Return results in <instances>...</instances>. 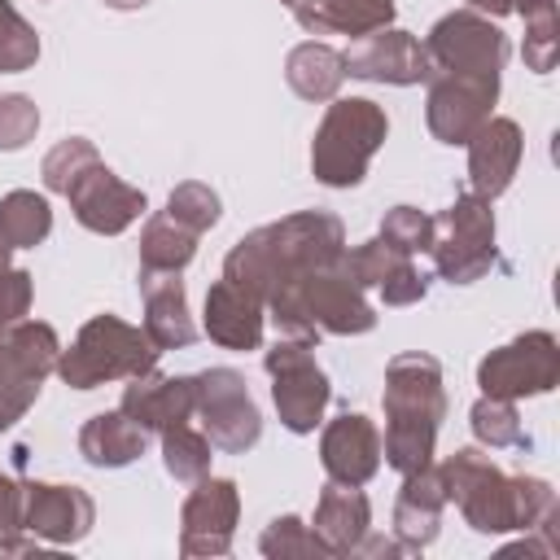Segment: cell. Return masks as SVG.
Wrapping results in <instances>:
<instances>
[{
  "instance_id": "11",
  "label": "cell",
  "mask_w": 560,
  "mask_h": 560,
  "mask_svg": "<svg viewBox=\"0 0 560 560\" xmlns=\"http://www.w3.org/2000/svg\"><path fill=\"white\" fill-rule=\"evenodd\" d=\"M556 381H560V341L547 328L521 332L516 341L490 350L477 363V385L490 398H512V402L534 398L556 389Z\"/></svg>"
},
{
  "instance_id": "46",
  "label": "cell",
  "mask_w": 560,
  "mask_h": 560,
  "mask_svg": "<svg viewBox=\"0 0 560 560\" xmlns=\"http://www.w3.org/2000/svg\"><path fill=\"white\" fill-rule=\"evenodd\" d=\"M284 4H293V0H284Z\"/></svg>"
},
{
  "instance_id": "24",
  "label": "cell",
  "mask_w": 560,
  "mask_h": 560,
  "mask_svg": "<svg viewBox=\"0 0 560 560\" xmlns=\"http://www.w3.org/2000/svg\"><path fill=\"white\" fill-rule=\"evenodd\" d=\"M372 525V508H368V494L359 486H324L319 499H315V538L328 547V556H354V547L363 542Z\"/></svg>"
},
{
  "instance_id": "25",
  "label": "cell",
  "mask_w": 560,
  "mask_h": 560,
  "mask_svg": "<svg viewBox=\"0 0 560 560\" xmlns=\"http://www.w3.org/2000/svg\"><path fill=\"white\" fill-rule=\"evenodd\" d=\"M298 26L315 35H368L394 22V0H293Z\"/></svg>"
},
{
  "instance_id": "15",
  "label": "cell",
  "mask_w": 560,
  "mask_h": 560,
  "mask_svg": "<svg viewBox=\"0 0 560 560\" xmlns=\"http://www.w3.org/2000/svg\"><path fill=\"white\" fill-rule=\"evenodd\" d=\"M96 525V503L83 486H61V481H26L22 486V529L52 542L70 547L88 538Z\"/></svg>"
},
{
  "instance_id": "33",
  "label": "cell",
  "mask_w": 560,
  "mask_h": 560,
  "mask_svg": "<svg viewBox=\"0 0 560 560\" xmlns=\"http://www.w3.org/2000/svg\"><path fill=\"white\" fill-rule=\"evenodd\" d=\"M525 18V66L534 74H547L556 66V0H516L512 4Z\"/></svg>"
},
{
  "instance_id": "39",
  "label": "cell",
  "mask_w": 560,
  "mask_h": 560,
  "mask_svg": "<svg viewBox=\"0 0 560 560\" xmlns=\"http://www.w3.org/2000/svg\"><path fill=\"white\" fill-rule=\"evenodd\" d=\"M39 131V109L31 96L22 92H0V149L4 153H18L35 140Z\"/></svg>"
},
{
  "instance_id": "18",
  "label": "cell",
  "mask_w": 560,
  "mask_h": 560,
  "mask_svg": "<svg viewBox=\"0 0 560 560\" xmlns=\"http://www.w3.org/2000/svg\"><path fill=\"white\" fill-rule=\"evenodd\" d=\"M521 153H525V136L512 118H486L472 136H468V179H472V192L494 201L508 192L516 166H521Z\"/></svg>"
},
{
  "instance_id": "45",
  "label": "cell",
  "mask_w": 560,
  "mask_h": 560,
  "mask_svg": "<svg viewBox=\"0 0 560 560\" xmlns=\"http://www.w3.org/2000/svg\"><path fill=\"white\" fill-rule=\"evenodd\" d=\"M9 254H13V245H9V241H4V236H0V276H4V271H9Z\"/></svg>"
},
{
  "instance_id": "32",
  "label": "cell",
  "mask_w": 560,
  "mask_h": 560,
  "mask_svg": "<svg viewBox=\"0 0 560 560\" xmlns=\"http://www.w3.org/2000/svg\"><path fill=\"white\" fill-rule=\"evenodd\" d=\"M96 162H101V153H96L92 140H83V136H66V140H57V144L44 153V166H39L44 188L66 197V192H70Z\"/></svg>"
},
{
  "instance_id": "31",
  "label": "cell",
  "mask_w": 560,
  "mask_h": 560,
  "mask_svg": "<svg viewBox=\"0 0 560 560\" xmlns=\"http://www.w3.org/2000/svg\"><path fill=\"white\" fill-rule=\"evenodd\" d=\"M210 451H214L210 438H206L201 429H192L188 420L162 429V464H166V472H171L175 481H197V477H206V472H210V459H214Z\"/></svg>"
},
{
  "instance_id": "36",
  "label": "cell",
  "mask_w": 560,
  "mask_h": 560,
  "mask_svg": "<svg viewBox=\"0 0 560 560\" xmlns=\"http://www.w3.org/2000/svg\"><path fill=\"white\" fill-rule=\"evenodd\" d=\"M35 61H39V35H35V26L9 0H0V74L31 70Z\"/></svg>"
},
{
  "instance_id": "34",
  "label": "cell",
  "mask_w": 560,
  "mask_h": 560,
  "mask_svg": "<svg viewBox=\"0 0 560 560\" xmlns=\"http://www.w3.org/2000/svg\"><path fill=\"white\" fill-rule=\"evenodd\" d=\"M468 424H472L477 442L490 446V451H503V446H521V442H525V429H521V416H516L512 398H490V394H481V398L472 402V411H468Z\"/></svg>"
},
{
  "instance_id": "23",
  "label": "cell",
  "mask_w": 560,
  "mask_h": 560,
  "mask_svg": "<svg viewBox=\"0 0 560 560\" xmlns=\"http://www.w3.org/2000/svg\"><path fill=\"white\" fill-rule=\"evenodd\" d=\"M442 508H446V490H442V477L433 464L402 472V490L394 499V534H398L402 551H420L438 538Z\"/></svg>"
},
{
  "instance_id": "2",
  "label": "cell",
  "mask_w": 560,
  "mask_h": 560,
  "mask_svg": "<svg viewBox=\"0 0 560 560\" xmlns=\"http://www.w3.org/2000/svg\"><path fill=\"white\" fill-rule=\"evenodd\" d=\"M385 438L381 455L394 472H416L433 464L438 424L446 416L442 363L420 350H402L385 363Z\"/></svg>"
},
{
  "instance_id": "12",
  "label": "cell",
  "mask_w": 560,
  "mask_h": 560,
  "mask_svg": "<svg viewBox=\"0 0 560 560\" xmlns=\"http://www.w3.org/2000/svg\"><path fill=\"white\" fill-rule=\"evenodd\" d=\"M241 521V490L232 477H197L192 494L179 508V551L188 560L228 556Z\"/></svg>"
},
{
  "instance_id": "3",
  "label": "cell",
  "mask_w": 560,
  "mask_h": 560,
  "mask_svg": "<svg viewBox=\"0 0 560 560\" xmlns=\"http://www.w3.org/2000/svg\"><path fill=\"white\" fill-rule=\"evenodd\" d=\"M267 315L284 337H306L315 341L319 332L332 337H359L376 328V311L363 293V284L350 276L346 254L302 271L298 280H289L284 289H276L267 298Z\"/></svg>"
},
{
  "instance_id": "35",
  "label": "cell",
  "mask_w": 560,
  "mask_h": 560,
  "mask_svg": "<svg viewBox=\"0 0 560 560\" xmlns=\"http://www.w3.org/2000/svg\"><path fill=\"white\" fill-rule=\"evenodd\" d=\"M258 551H262L267 560H324V556H328V547L315 538V529L302 525L298 516H276V521L262 529Z\"/></svg>"
},
{
  "instance_id": "4",
  "label": "cell",
  "mask_w": 560,
  "mask_h": 560,
  "mask_svg": "<svg viewBox=\"0 0 560 560\" xmlns=\"http://www.w3.org/2000/svg\"><path fill=\"white\" fill-rule=\"evenodd\" d=\"M389 136V118L368 96H332L311 140V175L328 188H354L368 175V162Z\"/></svg>"
},
{
  "instance_id": "40",
  "label": "cell",
  "mask_w": 560,
  "mask_h": 560,
  "mask_svg": "<svg viewBox=\"0 0 560 560\" xmlns=\"http://www.w3.org/2000/svg\"><path fill=\"white\" fill-rule=\"evenodd\" d=\"M39 385L44 381L35 376H0V433L13 429L31 411V402L39 398Z\"/></svg>"
},
{
  "instance_id": "43",
  "label": "cell",
  "mask_w": 560,
  "mask_h": 560,
  "mask_svg": "<svg viewBox=\"0 0 560 560\" xmlns=\"http://www.w3.org/2000/svg\"><path fill=\"white\" fill-rule=\"evenodd\" d=\"M477 13H486V18H503V13H512V4L516 0H468Z\"/></svg>"
},
{
  "instance_id": "28",
  "label": "cell",
  "mask_w": 560,
  "mask_h": 560,
  "mask_svg": "<svg viewBox=\"0 0 560 560\" xmlns=\"http://www.w3.org/2000/svg\"><path fill=\"white\" fill-rule=\"evenodd\" d=\"M284 79L289 88L302 96V101H332L346 70H341V52L319 44V39H306L298 44L289 57H284Z\"/></svg>"
},
{
  "instance_id": "16",
  "label": "cell",
  "mask_w": 560,
  "mask_h": 560,
  "mask_svg": "<svg viewBox=\"0 0 560 560\" xmlns=\"http://www.w3.org/2000/svg\"><path fill=\"white\" fill-rule=\"evenodd\" d=\"M66 201H70L74 219H79L88 232H96V236H118V232H127V228L149 210L144 192L131 188V184H122L105 162H96V166L66 192Z\"/></svg>"
},
{
  "instance_id": "41",
  "label": "cell",
  "mask_w": 560,
  "mask_h": 560,
  "mask_svg": "<svg viewBox=\"0 0 560 560\" xmlns=\"http://www.w3.org/2000/svg\"><path fill=\"white\" fill-rule=\"evenodd\" d=\"M31 315V271L22 267H9L0 276V328L18 324Z\"/></svg>"
},
{
  "instance_id": "8",
  "label": "cell",
  "mask_w": 560,
  "mask_h": 560,
  "mask_svg": "<svg viewBox=\"0 0 560 560\" xmlns=\"http://www.w3.org/2000/svg\"><path fill=\"white\" fill-rule=\"evenodd\" d=\"M262 363L271 376V402L280 411V424L289 433H315V424L324 420V407L332 398V385H328L324 368L315 363V341L280 337Z\"/></svg>"
},
{
  "instance_id": "42",
  "label": "cell",
  "mask_w": 560,
  "mask_h": 560,
  "mask_svg": "<svg viewBox=\"0 0 560 560\" xmlns=\"http://www.w3.org/2000/svg\"><path fill=\"white\" fill-rule=\"evenodd\" d=\"M22 534V486L0 472V551H9Z\"/></svg>"
},
{
  "instance_id": "29",
  "label": "cell",
  "mask_w": 560,
  "mask_h": 560,
  "mask_svg": "<svg viewBox=\"0 0 560 560\" xmlns=\"http://www.w3.org/2000/svg\"><path fill=\"white\" fill-rule=\"evenodd\" d=\"M197 258V232L175 223L166 210L153 214L140 232V271H184Z\"/></svg>"
},
{
  "instance_id": "5",
  "label": "cell",
  "mask_w": 560,
  "mask_h": 560,
  "mask_svg": "<svg viewBox=\"0 0 560 560\" xmlns=\"http://www.w3.org/2000/svg\"><path fill=\"white\" fill-rule=\"evenodd\" d=\"M158 346L149 341L144 328L118 319V315H92L79 337L70 341V350H61L57 359V376L70 389H96L109 381H131L149 368H158Z\"/></svg>"
},
{
  "instance_id": "6",
  "label": "cell",
  "mask_w": 560,
  "mask_h": 560,
  "mask_svg": "<svg viewBox=\"0 0 560 560\" xmlns=\"http://www.w3.org/2000/svg\"><path fill=\"white\" fill-rule=\"evenodd\" d=\"M446 503L464 512V521L477 534H512L521 529V508H516V477H508L490 455L464 446L438 464Z\"/></svg>"
},
{
  "instance_id": "17",
  "label": "cell",
  "mask_w": 560,
  "mask_h": 560,
  "mask_svg": "<svg viewBox=\"0 0 560 560\" xmlns=\"http://www.w3.org/2000/svg\"><path fill=\"white\" fill-rule=\"evenodd\" d=\"M319 464L337 486H368L381 468V429L359 411L328 420L319 433Z\"/></svg>"
},
{
  "instance_id": "30",
  "label": "cell",
  "mask_w": 560,
  "mask_h": 560,
  "mask_svg": "<svg viewBox=\"0 0 560 560\" xmlns=\"http://www.w3.org/2000/svg\"><path fill=\"white\" fill-rule=\"evenodd\" d=\"M48 232H52V210L44 192L13 188L9 197H0V236L13 249H35Z\"/></svg>"
},
{
  "instance_id": "21",
  "label": "cell",
  "mask_w": 560,
  "mask_h": 560,
  "mask_svg": "<svg viewBox=\"0 0 560 560\" xmlns=\"http://www.w3.org/2000/svg\"><path fill=\"white\" fill-rule=\"evenodd\" d=\"M144 332L158 350H184L197 341V324L188 315V293L179 271H140Z\"/></svg>"
},
{
  "instance_id": "26",
  "label": "cell",
  "mask_w": 560,
  "mask_h": 560,
  "mask_svg": "<svg viewBox=\"0 0 560 560\" xmlns=\"http://www.w3.org/2000/svg\"><path fill=\"white\" fill-rule=\"evenodd\" d=\"M144 446H149V429H140L122 407L101 411L79 429V455L92 468H122V464L140 459Z\"/></svg>"
},
{
  "instance_id": "19",
  "label": "cell",
  "mask_w": 560,
  "mask_h": 560,
  "mask_svg": "<svg viewBox=\"0 0 560 560\" xmlns=\"http://www.w3.org/2000/svg\"><path fill=\"white\" fill-rule=\"evenodd\" d=\"M346 267L363 289H381L385 306H411L429 293V280L420 276V267L411 262V254H398L394 245H385L381 236L346 249Z\"/></svg>"
},
{
  "instance_id": "13",
  "label": "cell",
  "mask_w": 560,
  "mask_h": 560,
  "mask_svg": "<svg viewBox=\"0 0 560 560\" xmlns=\"http://www.w3.org/2000/svg\"><path fill=\"white\" fill-rule=\"evenodd\" d=\"M341 70L350 79L394 83V88L429 83V74H433V66L424 57V44L411 31H398V26H381V31H368L359 39H350V48L341 52Z\"/></svg>"
},
{
  "instance_id": "44",
  "label": "cell",
  "mask_w": 560,
  "mask_h": 560,
  "mask_svg": "<svg viewBox=\"0 0 560 560\" xmlns=\"http://www.w3.org/2000/svg\"><path fill=\"white\" fill-rule=\"evenodd\" d=\"M105 4H109V9H144L149 0H105Z\"/></svg>"
},
{
  "instance_id": "1",
  "label": "cell",
  "mask_w": 560,
  "mask_h": 560,
  "mask_svg": "<svg viewBox=\"0 0 560 560\" xmlns=\"http://www.w3.org/2000/svg\"><path fill=\"white\" fill-rule=\"evenodd\" d=\"M341 254H346L341 219L328 210H298V214H284L276 223L245 232L223 258V280L241 284L245 293H254L267 306V298L276 289H284L302 271L324 267Z\"/></svg>"
},
{
  "instance_id": "27",
  "label": "cell",
  "mask_w": 560,
  "mask_h": 560,
  "mask_svg": "<svg viewBox=\"0 0 560 560\" xmlns=\"http://www.w3.org/2000/svg\"><path fill=\"white\" fill-rule=\"evenodd\" d=\"M57 359H61V341H57L52 324L18 319V324L0 328V376H35V381H44L48 372H57Z\"/></svg>"
},
{
  "instance_id": "10",
  "label": "cell",
  "mask_w": 560,
  "mask_h": 560,
  "mask_svg": "<svg viewBox=\"0 0 560 560\" xmlns=\"http://www.w3.org/2000/svg\"><path fill=\"white\" fill-rule=\"evenodd\" d=\"M192 389H197L192 411L201 416V433L210 438V446L228 455H245L262 438L258 402L249 398V385L236 368H206L192 376Z\"/></svg>"
},
{
  "instance_id": "38",
  "label": "cell",
  "mask_w": 560,
  "mask_h": 560,
  "mask_svg": "<svg viewBox=\"0 0 560 560\" xmlns=\"http://www.w3.org/2000/svg\"><path fill=\"white\" fill-rule=\"evenodd\" d=\"M376 236L385 245H394L398 254H424L433 241V214H424L416 206H394V210H385Z\"/></svg>"
},
{
  "instance_id": "9",
  "label": "cell",
  "mask_w": 560,
  "mask_h": 560,
  "mask_svg": "<svg viewBox=\"0 0 560 560\" xmlns=\"http://www.w3.org/2000/svg\"><path fill=\"white\" fill-rule=\"evenodd\" d=\"M508 52H512L508 35L477 9H455V13L438 18L424 39V57H429V66H438V74L499 79Z\"/></svg>"
},
{
  "instance_id": "37",
  "label": "cell",
  "mask_w": 560,
  "mask_h": 560,
  "mask_svg": "<svg viewBox=\"0 0 560 560\" xmlns=\"http://www.w3.org/2000/svg\"><path fill=\"white\" fill-rule=\"evenodd\" d=\"M166 214L175 219V223H184L188 232H210L214 223H219V214H223V206H219V192L210 188V184H197V179H188V184H175L171 188V197H166Z\"/></svg>"
},
{
  "instance_id": "22",
  "label": "cell",
  "mask_w": 560,
  "mask_h": 560,
  "mask_svg": "<svg viewBox=\"0 0 560 560\" xmlns=\"http://www.w3.org/2000/svg\"><path fill=\"white\" fill-rule=\"evenodd\" d=\"M192 402H197V389H192V376H162L158 368L131 376L127 394H122V411L149 429V433H162L179 420L192 416Z\"/></svg>"
},
{
  "instance_id": "7",
  "label": "cell",
  "mask_w": 560,
  "mask_h": 560,
  "mask_svg": "<svg viewBox=\"0 0 560 560\" xmlns=\"http://www.w3.org/2000/svg\"><path fill=\"white\" fill-rule=\"evenodd\" d=\"M433 267L451 284H472L490 276L494 267V210L486 197L464 192L455 197L438 219H433V241H429Z\"/></svg>"
},
{
  "instance_id": "20",
  "label": "cell",
  "mask_w": 560,
  "mask_h": 560,
  "mask_svg": "<svg viewBox=\"0 0 560 560\" xmlns=\"http://www.w3.org/2000/svg\"><path fill=\"white\" fill-rule=\"evenodd\" d=\"M262 324H267V306L245 293L232 280H214L206 293V315L201 328L210 341H219L223 350H258L262 346Z\"/></svg>"
},
{
  "instance_id": "14",
  "label": "cell",
  "mask_w": 560,
  "mask_h": 560,
  "mask_svg": "<svg viewBox=\"0 0 560 560\" xmlns=\"http://www.w3.org/2000/svg\"><path fill=\"white\" fill-rule=\"evenodd\" d=\"M499 79L477 74H429L424 122L442 144H468V136L494 114Z\"/></svg>"
}]
</instances>
